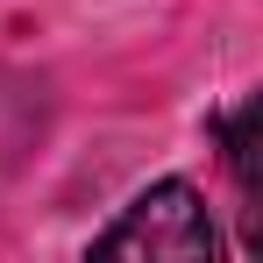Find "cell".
I'll return each instance as SVG.
<instances>
[{
	"mask_svg": "<svg viewBox=\"0 0 263 263\" xmlns=\"http://www.w3.org/2000/svg\"><path fill=\"white\" fill-rule=\"evenodd\" d=\"M92 249H100V256H171V263H199L206 256L214 263L220 242H214V214H206L199 185L164 178V185H149Z\"/></svg>",
	"mask_w": 263,
	"mask_h": 263,
	"instance_id": "obj_1",
	"label": "cell"
}]
</instances>
